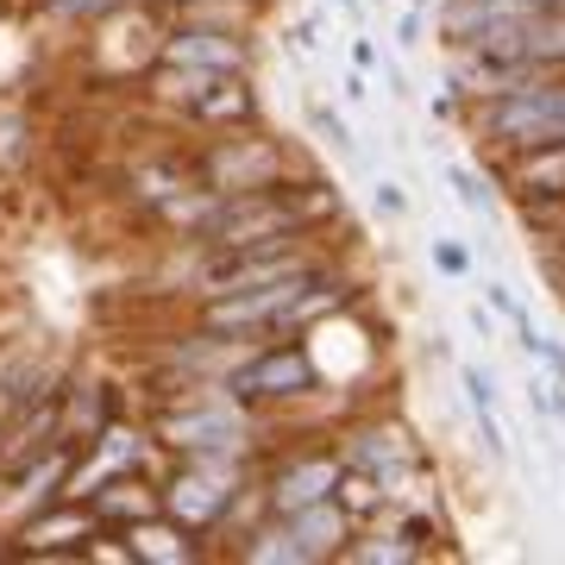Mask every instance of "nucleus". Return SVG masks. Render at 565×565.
<instances>
[{"label":"nucleus","mask_w":565,"mask_h":565,"mask_svg":"<svg viewBox=\"0 0 565 565\" xmlns=\"http://www.w3.org/2000/svg\"><path fill=\"white\" fill-rule=\"evenodd\" d=\"M158 446L177 452V459H195V452H226V459H258V422L239 396H226L221 384L182 390V403H170L158 415Z\"/></svg>","instance_id":"obj_1"},{"label":"nucleus","mask_w":565,"mask_h":565,"mask_svg":"<svg viewBox=\"0 0 565 565\" xmlns=\"http://www.w3.org/2000/svg\"><path fill=\"white\" fill-rule=\"evenodd\" d=\"M478 132L490 139V151H534V145L565 139V70H541V76L509 82L503 95L478 102Z\"/></svg>","instance_id":"obj_2"},{"label":"nucleus","mask_w":565,"mask_h":565,"mask_svg":"<svg viewBox=\"0 0 565 565\" xmlns=\"http://www.w3.org/2000/svg\"><path fill=\"white\" fill-rule=\"evenodd\" d=\"M189 170L214 195H252V189H282L289 177H308L289 145L264 139V126H233V132H221L207 151L189 158Z\"/></svg>","instance_id":"obj_3"},{"label":"nucleus","mask_w":565,"mask_h":565,"mask_svg":"<svg viewBox=\"0 0 565 565\" xmlns=\"http://www.w3.org/2000/svg\"><path fill=\"white\" fill-rule=\"evenodd\" d=\"M226 396H239L245 408H289V403H308L315 390H321V359H315V345L302 333H289V340H264L252 345L233 371L221 377Z\"/></svg>","instance_id":"obj_4"},{"label":"nucleus","mask_w":565,"mask_h":565,"mask_svg":"<svg viewBox=\"0 0 565 565\" xmlns=\"http://www.w3.org/2000/svg\"><path fill=\"white\" fill-rule=\"evenodd\" d=\"M340 459H345V471H364V478L384 484V497H396L422 471V446H415V434L403 422L371 415V422H352L340 434Z\"/></svg>","instance_id":"obj_5"},{"label":"nucleus","mask_w":565,"mask_h":565,"mask_svg":"<svg viewBox=\"0 0 565 565\" xmlns=\"http://www.w3.org/2000/svg\"><path fill=\"white\" fill-rule=\"evenodd\" d=\"M340 478H345L340 446H302V452H282V459H270L258 471L270 515H296V509H308V503L340 497Z\"/></svg>","instance_id":"obj_6"},{"label":"nucleus","mask_w":565,"mask_h":565,"mask_svg":"<svg viewBox=\"0 0 565 565\" xmlns=\"http://www.w3.org/2000/svg\"><path fill=\"white\" fill-rule=\"evenodd\" d=\"M95 534H102L95 509L57 497V503L32 509V515L13 527V546H20V559H39V565H88V541H95Z\"/></svg>","instance_id":"obj_7"},{"label":"nucleus","mask_w":565,"mask_h":565,"mask_svg":"<svg viewBox=\"0 0 565 565\" xmlns=\"http://www.w3.org/2000/svg\"><path fill=\"white\" fill-rule=\"evenodd\" d=\"M158 63L207 70V76H252L258 70V32H202V25H170L158 39Z\"/></svg>","instance_id":"obj_8"},{"label":"nucleus","mask_w":565,"mask_h":565,"mask_svg":"<svg viewBox=\"0 0 565 565\" xmlns=\"http://www.w3.org/2000/svg\"><path fill=\"white\" fill-rule=\"evenodd\" d=\"M497 177L515 189V202H522L527 214H541V221L565 214V139L534 145V151H509V158L497 163Z\"/></svg>","instance_id":"obj_9"},{"label":"nucleus","mask_w":565,"mask_h":565,"mask_svg":"<svg viewBox=\"0 0 565 565\" xmlns=\"http://www.w3.org/2000/svg\"><path fill=\"white\" fill-rule=\"evenodd\" d=\"M82 503L95 509V522H102L107 534H126L132 522H145V515L163 509V484L151 478V471H107Z\"/></svg>","instance_id":"obj_10"},{"label":"nucleus","mask_w":565,"mask_h":565,"mask_svg":"<svg viewBox=\"0 0 565 565\" xmlns=\"http://www.w3.org/2000/svg\"><path fill=\"white\" fill-rule=\"evenodd\" d=\"M282 527H289V541L302 546V565H327V559H340V546L359 534V515L340 497H327V503H308L296 515H282Z\"/></svg>","instance_id":"obj_11"},{"label":"nucleus","mask_w":565,"mask_h":565,"mask_svg":"<svg viewBox=\"0 0 565 565\" xmlns=\"http://www.w3.org/2000/svg\"><path fill=\"white\" fill-rule=\"evenodd\" d=\"M126 546H132L139 565H195V559H207L202 527L177 522L170 509H158V515H145V522L126 527Z\"/></svg>","instance_id":"obj_12"},{"label":"nucleus","mask_w":565,"mask_h":565,"mask_svg":"<svg viewBox=\"0 0 565 565\" xmlns=\"http://www.w3.org/2000/svg\"><path fill=\"white\" fill-rule=\"evenodd\" d=\"M182 120L207 126V132H233V126H258L264 107H258L252 76H207V88L189 102V114H182Z\"/></svg>","instance_id":"obj_13"},{"label":"nucleus","mask_w":565,"mask_h":565,"mask_svg":"<svg viewBox=\"0 0 565 565\" xmlns=\"http://www.w3.org/2000/svg\"><path fill=\"white\" fill-rule=\"evenodd\" d=\"M158 13H170L177 25H202V32H258L270 0H163Z\"/></svg>","instance_id":"obj_14"},{"label":"nucleus","mask_w":565,"mask_h":565,"mask_svg":"<svg viewBox=\"0 0 565 565\" xmlns=\"http://www.w3.org/2000/svg\"><path fill=\"white\" fill-rule=\"evenodd\" d=\"M422 559V546L408 541V534H352V541L340 546V565H408Z\"/></svg>","instance_id":"obj_15"},{"label":"nucleus","mask_w":565,"mask_h":565,"mask_svg":"<svg viewBox=\"0 0 565 565\" xmlns=\"http://www.w3.org/2000/svg\"><path fill=\"white\" fill-rule=\"evenodd\" d=\"M308 126H315V139H321L327 151H340V158H352V151H359V139H352L345 114L327 102V95H308Z\"/></svg>","instance_id":"obj_16"},{"label":"nucleus","mask_w":565,"mask_h":565,"mask_svg":"<svg viewBox=\"0 0 565 565\" xmlns=\"http://www.w3.org/2000/svg\"><path fill=\"white\" fill-rule=\"evenodd\" d=\"M446 177H452V195H459L465 214H478V221H490V214H497V189H490L484 170H471V163H452Z\"/></svg>","instance_id":"obj_17"},{"label":"nucleus","mask_w":565,"mask_h":565,"mask_svg":"<svg viewBox=\"0 0 565 565\" xmlns=\"http://www.w3.org/2000/svg\"><path fill=\"white\" fill-rule=\"evenodd\" d=\"M515 345H522L527 359L541 364L546 377H559V384H565V345H559V340H546L541 327H534V315H522V321H515Z\"/></svg>","instance_id":"obj_18"},{"label":"nucleus","mask_w":565,"mask_h":565,"mask_svg":"<svg viewBox=\"0 0 565 565\" xmlns=\"http://www.w3.org/2000/svg\"><path fill=\"white\" fill-rule=\"evenodd\" d=\"M459 390H465V403H471V415L497 408V377H490L484 364H459Z\"/></svg>","instance_id":"obj_19"},{"label":"nucleus","mask_w":565,"mask_h":565,"mask_svg":"<svg viewBox=\"0 0 565 565\" xmlns=\"http://www.w3.org/2000/svg\"><path fill=\"white\" fill-rule=\"evenodd\" d=\"M51 13H63V20H107V13H120V7H132V0H44Z\"/></svg>","instance_id":"obj_20"},{"label":"nucleus","mask_w":565,"mask_h":565,"mask_svg":"<svg viewBox=\"0 0 565 565\" xmlns=\"http://www.w3.org/2000/svg\"><path fill=\"white\" fill-rule=\"evenodd\" d=\"M427 258H434L440 277H465V270H471V252H465L459 239H434V245H427Z\"/></svg>","instance_id":"obj_21"},{"label":"nucleus","mask_w":565,"mask_h":565,"mask_svg":"<svg viewBox=\"0 0 565 565\" xmlns=\"http://www.w3.org/2000/svg\"><path fill=\"white\" fill-rule=\"evenodd\" d=\"M478 446H484L490 465H509V440H503V427H497V408H478Z\"/></svg>","instance_id":"obj_22"},{"label":"nucleus","mask_w":565,"mask_h":565,"mask_svg":"<svg viewBox=\"0 0 565 565\" xmlns=\"http://www.w3.org/2000/svg\"><path fill=\"white\" fill-rule=\"evenodd\" d=\"M371 207H377V214H384V221H403L408 214V195H403V182H377V189H371Z\"/></svg>","instance_id":"obj_23"},{"label":"nucleus","mask_w":565,"mask_h":565,"mask_svg":"<svg viewBox=\"0 0 565 565\" xmlns=\"http://www.w3.org/2000/svg\"><path fill=\"white\" fill-rule=\"evenodd\" d=\"M484 302L497 308V315H503L509 327H515V321H522V315H527V308L515 302V289H509V282H484Z\"/></svg>","instance_id":"obj_24"},{"label":"nucleus","mask_w":565,"mask_h":565,"mask_svg":"<svg viewBox=\"0 0 565 565\" xmlns=\"http://www.w3.org/2000/svg\"><path fill=\"white\" fill-rule=\"evenodd\" d=\"M422 32H427V13L408 7L403 20H396V51H422Z\"/></svg>","instance_id":"obj_25"},{"label":"nucleus","mask_w":565,"mask_h":565,"mask_svg":"<svg viewBox=\"0 0 565 565\" xmlns=\"http://www.w3.org/2000/svg\"><path fill=\"white\" fill-rule=\"evenodd\" d=\"M377 63H384L377 39H364V32H352V70H364V76H377Z\"/></svg>","instance_id":"obj_26"},{"label":"nucleus","mask_w":565,"mask_h":565,"mask_svg":"<svg viewBox=\"0 0 565 565\" xmlns=\"http://www.w3.org/2000/svg\"><path fill=\"white\" fill-rule=\"evenodd\" d=\"M377 76H384V88L396 95V102H415V88H408V76H403V63H396V57L377 63Z\"/></svg>","instance_id":"obj_27"},{"label":"nucleus","mask_w":565,"mask_h":565,"mask_svg":"<svg viewBox=\"0 0 565 565\" xmlns=\"http://www.w3.org/2000/svg\"><path fill=\"white\" fill-rule=\"evenodd\" d=\"M340 95H345V102H352V107H359L364 95H371V82H364V70H352V76L340 82Z\"/></svg>","instance_id":"obj_28"},{"label":"nucleus","mask_w":565,"mask_h":565,"mask_svg":"<svg viewBox=\"0 0 565 565\" xmlns=\"http://www.w3.org/2000/svg\"><path fill=\"white\" fill-rule=\"evenodd\" d=\"M465 321H471V333H478V340H497V321H490L484 308H465Z\"/></svg>","instance_id":"obj_29"},{"label":"nucleus","mask_w":565,"mask_h":565,"mask_svg":"<svg viewBox=\"0 0 565 565\" xmlns=\"http://www.w3.org/2000/svg\"><path fill=\"white\" fill-rule=\"evenodd\" d=\"M333 7H340V13H352V20H359V0H333Z\"/></svg>","instance_id":"obj_30"},{"label":"nucleus","mask_w":565,"mask_h":565,"mask_svg":"<svg viewBox=\"0 0 565 565\" xmlns=\"http://www.w3.org/2000/svg\"><path fill=\"white\" fill-rule=\"evenodd\" d=\"M408 7H422V13H427V7H434V0H408Z\"/></svg>","instance_id":"obj_31"}]
</instances>
